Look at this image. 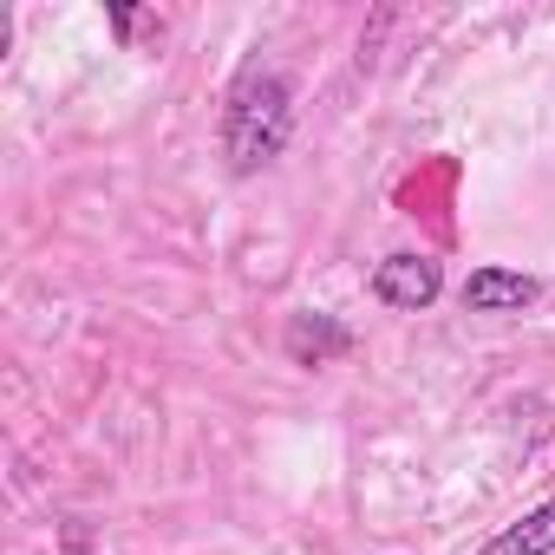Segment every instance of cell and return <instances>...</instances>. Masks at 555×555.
Wrapping results in <instances>:
<instances>
[{"label": "cell", "instance_id": "obj_3", "mask_svg": "<svg viewBox=\"0 0 555 555\" xmlns=\"http://www.w3.org/2000/svg\"><path fill=\"white\" fill-rule=\"evenodd\" d=\"M535 295H542L535 274H529V268H503V261L470 268L464 288H457V301H464L470 314H522V308H535Z\"/></svg>", "mask_w": 555, "mask_h": 555}, {"label": "cell", "instance_id": "obj_1", "mask_svg": "<svg viewBox=\"0 0 555 555\" xmlns=\"http://www.w3.org/2000/svg\"><path fill=\"white\" fill-rule=\"evenodd\" d=\"M288 138H295V79L282 66L248 60L222 92V157H229V170L235 177L268 170L288 151Z\"/></svg>", "mask_w": 555, "mask_h": 555}, {"label": "cell", "instance_id": "obj_5", "mask_svg": "<svg viewBox=\"0 0 555 555\" xmlns=\"http://www.w3.org/2000/svg\"><path fill=\"white\" fill-rule=\"evenodd\" d=\"M477 555H555V496L535 503V509H522L516 522H503Z\"/></svg>", "mask_w": 555, "mask_h": 555}, {"label": "cell", "instance_id": "obj_2", "mask_svg": "<svg viewBox=\"0 0 555 555\" xmlns=\"http://www.w3.org/2000/svg\"><path fill=\"white\" fill-rule=\"evenodd\" d=\"M438 295H444V268L431 255H418V248H399V255H386L373 268V301H386L399 314H425Z\"/></svg>", "mask_w": 555, "mask_h": 555}, {"label": "cell", "instance_id": "obj_4", "mask_svg": "<svg viewBox=\"0 0 555 555\" xmlns=\"http://www.w3.org/2000/svg\"><path fill=\"white\" fill-rule=\"evenodd\" d=\"M360 340H353V327L347 321H334V314H321V308H308V314H295L288 321V334H282V353L295 360V366H334V360H347Z\"/></svg>", "mask_w": 555, "mask_h": 555}]
</instances>
